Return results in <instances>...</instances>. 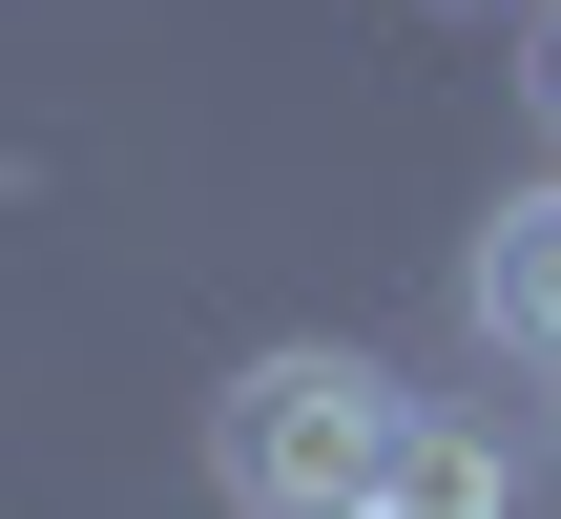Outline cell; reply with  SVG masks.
<instances>
[{
	"label": "cell",
	"instance_id": "1",
	"mask_svg": "<svg viewBox=\"0 0 561 519\" xmlns=\"http://www.w3.org/2000/svg\"><path fill=\"white\" fill-rule=\"evenodd\" d=\"M396 374L375 354H250L229 395H208V478L229 519H375V458H396Z\"/></svg>",
	"mask_w": 561,
	"mask_h": 519
},
{
	"label": "cell",
	"instance_id": "2",
	"mask_svg": "<svg viewBox=\"0 0 561 519\" xmlns=\"http://www.w3.org/2000/svg\"><path fill=\"white\" fill-rule=\"evenodd\" d=\"M458 291H479L500 354H541V374H561V187H500V208H479V270H458Z\"/></svg>",
	"mask_w": 561,
	"mask_h": 519
},
{
	"label": "cell",
	"instance_id": "3",
	"mask_svg": "<svg viewBox=\"0 0 561 519\" xmlns=\"http://www.w3.org/2000/svg\"><path fill=\"white\" fill-rule=\"evenodd\" d=\"M375 519H520V458L479 437V416H396V458H375Z\"/></svg>",
	"mask_w": 561,
	"mask_h": 519
},
{
	"label": "cell",
	"instance_id": "4",
	"mask_svg": "<svg viewBox=\"0 0 561 519\" xmlns=\"http://www.w3.org/2000/svg\"><path fill=\"white\" fill-rule=\"evenodd\" d=\"M520 83H541V125H561V0H541V62H520Z\"/></svg>",
	"mask_w": 561,
	"mask_h": 519
}]
</instances>
